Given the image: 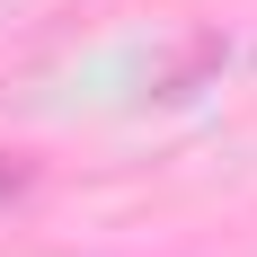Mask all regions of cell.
Segmentation results:
<instances>
[{
    "label": "cell",
    "instance_id": "cell-2",
    "mask_svg": "<svg viewBox=\"0 0 257 257\" xmlns=\"http://www.w3.org/2000/svg\"><path fill=\"white\" fill-rule=\"evenodd\" d=\"M9 195H27V160H0V204Z\"/></svg>",
    "mask_w": 257,
    "mask_h": 257
},
{
    "label": "cell",
    "instance_id": "cell-1",
    "mask_svg": "<svg viewBox=\"0 0 257 257\" xmlns=\"http://www.w3.org/2000/svg\"><path fill=\"white\" fill-rule=\"evenodd\" d=\"M213 62H222V36H195V45H186V53H178V71L160 80V98H186V89H195V80H204V71H213Z\"/></svg>",
    "mask_w": 257,
    "mask_h": 257
}]
</instances>
